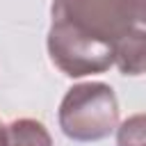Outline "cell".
Masks as SVG:
<instances>
[{
	"instance_id": "obj_1",
	"label": "cell",
	"mask_w": 146,
	"mask_h": 146,
	"mask_svg": "<svg viewBox=\"0 0 146 146\" xmlns=\"http://www.w3.org/2000/svg\"><path fill=\"white\" fill-rule=\"evenodd\" d=\"M119 125V103L110 84L82 82L66 91L59 105V128L73 141H98Z\"/></svg>"
},
{
	"instance_id": "obj_2",
	"label": "cell",
	"mask_w": 146,
	"mask_h": 146,
	"mask_svg": "<svg viewBox=\"0 0 146 146\" xmlns=\"http://www.w3.org/2000/svg\"><path fill=\"white\" fill-rule=\"evenodd\" d=\"M48 55L52 64L68 78L103 73L114 64V46L87 36L71 25L52 21L48 30Z\"/></svg>"
},
{
	"instance_id": "obj_3",
	"label": "cell",
	"mask_w": 146,
	"mask_h": 146,
	"mask_svg": "<svg viewBox=\"0 0 146 146\" xmlns=\"http://www.w3.org/2000/svg\"><path fill=\"white\" fill-rule=\"evenodd\" d=\"M50 14L52 21L112 46L119 36L132 30L125 0H52Z\"/></svg>"
},
{
	"instance_id": "obj_4",
	"label": "cell",
	"mask_w": 146,
	"mask_h": 146,
	"mask_svg": "<svg viewBox=\"0 0 146 146\" xmlns=\"http://www.w3.org/2000/svg\"><path fill=\"white\" fill-rule=\"evenodd\" d=\"M114 64L123 75L146 73V30L132 27L114 41Z\"/></svg>"
},
{
	"instance_id": "obj_5",
	"label": "cell",
	"mask_w": 146,
	"mask_h": 146,
	"mask_svg": "<svg viewBox=\"0 0 146 146\" xmlns=\"http://www.w3.org/2000/svg\"><path fill=\"white\" fill-rule=\"evenodd\" d=\"M2 146H52L50 132L36 119H16L5 125Z\"/></svg>"
},
{
	"instance_id": "obj_6",
	"label": "cell",
	"mask_w": 146,
	"mask_h": 146,
	"mask_svg": "<svg viewBox=\"0 0 146 146\" xmlns=\"http://www.w3.org/2000/svg\"><path fill=\"white\" fill-rule=\"evenodd\" d=\"M116 146H146V114H135L116 125Z\"/></svg>"
},
{
	"instance_id": "obj_7",
	"label": "cell",
	"mask_w": 146,
	"mask_h": 146,
	"mask_svg": "<svg viewBox=\"0 0 146 146\" xmlns=\"http://www.w3.org/2000/svg\"><path fill=\"white\" fill-rule=\"evenodd\" d=\"M125 11L132 27L146 30V0H125Z\"/></svg>"
},
{
	"instance_id": "obj_8",
	"label": "cell",
	"mask_w": 146,
	"mask_h": 146,
	"mask_svg": "<svg viewBox=\"0 0 146 146\" xmlns=\"http://www.w3.org/2000/svg\"><path fill=\"white\" fill-rule=\"evenodd\" d=\"M2 144H5V125L0 123V146H2Z\"/></svg>"
}]
</instances>
